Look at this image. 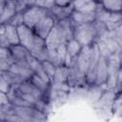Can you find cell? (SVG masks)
Returning a JSON list of instances; mask_svg holds the SVG:
<instances>
[{"label":"cell","mask_w":122,"mask_h":122,"mask_svg":"<svg viewBox=\"0 0 122 122\" xmlns=\"http://www.w3.org/2000/svg\"><path fill=\"white\" fill-rule=\"evenodd\" d=\"M73 39H75L82 47H91L98 41L97 31L93 22L73 28Z\"/></svg>","instance_id":"1"},{"label":"cell","mask_w":122,"mask_h":122,"mask_svg":"<svg viewBox=\"0 0 122 122\" xmlns=\"http://www.w3.org/2000/svg\"><path fill=\"white\" fill-rule=\"evenodd\" d=\"M20 40L18 36L17 28L10 24L1 25L0 27V46L1 48L10 49L11 46L19 45Z\"/></svg>","instance_id":"2"},{"label":"cell","mask_w":122,"mask_h":122,"mask_svg":"<svg viewBox=\"0 0 122 122\" xmlns=\"http://www.w3.org/2000/svg\"><path fill=\"white\" fill-rule=\"evenodd\" d=\"M49 14H51L50 10L39 8L37 6H30L25 11H23L24 25L33 30L36 24Z\"/></svg>","instance_id":"3"},{"label":"cell","mask_w":122,"mask_h":122,"mask_svg":"<svg viewBox=\"0 0 122 122\" xmlns=\"http://www.w3.org/2000/svg\"><path fill=\"white\" fill-rule=\"evenodd\" d=\"M99 60H100V51H99L97 43H95L92 46L91 62H90L89 70H88V72L86 75V82L89 85H94V83H95Z\"/></svg>","instance_id":"4"},{"label":"cell","mask_w":122,"mask_h":122,"mask_svg":"<svg viewBox=\"0 0 122 122\" xmlns=\"http://www.w3.org/2000/svg\"><path fill=\"white\" fill-rule=\"evenodd\" d=\"M56 23L57 21L54 16L52 14H49L36 24V26L33 28V31L37 36L46 40Z\"/></svg>","instance_id":"5"},{"label":"cell","mask_w":122,"mask_h":122,"mask_svg":"<svg viewBox=\"0 0 122 122\" xmlns=\"http://www.w3.org/2000/svg\"><path fill=\"white\" fill-rule=\"evenodd\" d=\"M17 31L20 40V45L24 46L26 49L29 50V51H30L34 46L36 39V34L34 33L33 30L27 27L26 25H22L17 28Z\"/></svg>","instance_id":"6"},{"label":"cell","mask_w":122,"mask_h":122,"mask_svg":"<svg viewBox=\"0 0 122 122\" xmlns=\"http://www.w3.org/2000/svg\"><path fill=\"white\" fill-rule=\"evenodd\" d=\"M15 1H0V23L1 25L8 24L16 14Z\"/></svg>","instance_id":"7"},{"label":"cell","mask_w":122,"mask_h":122,"mask_svg":"<svg viewBox=\"0 0 122 122\" xmlns=\"http://www.w3.org/2000/svg\"><path fill=\"white\" fill-rule=\"evenodd\" d=\"M67 49L66 45L61 46L57 50L49 51V61L51 62L55 67L65 66L67 60Z\"/></svg>","instance_id":"8"},{"label":"cell","mask_w":122,"mask_h":122,"mask_svg":"<svg viewBox=\"0 0 122 122\" xmlns=\"http://www.w3.org/2000/svg\"><path fill=\"white\" fill-rule=\"evenodd\" d=\"M10 71H12L18 75H20L21 77H23L26 81L27 80H30L32 75L34 74V72L30 70L29 64L27 61H18V62H15L14 64L11 65L10 69Z\"/></svg>","instance_id":"9"},{"label":"cell","mask_w":122,"mask_h":122,"mask_svg":"<svg viewBox=\"0 0 122 122\" xmlns=\"http://www.w3.org/2000/svg\"><path fill=\"white\" fill-rule=\"evenodd\" d=\"M71 19L74 26L92 23L95 20V12H80L73 10L71 12Z\"/></svg>","instance_id":"10"},{"label":"cell","mask_w":122,"mask_h":122,"mask_svg":"<svg viewBox=\"0 0 122 122\" xmlns=\"http://www.w3.org/2000/svg\"><path fill=\"white\" fill-rule=\"evenodd\" d=\"M97 5L98 2L91 0H79L72 2L73 10L80 12H95Z\"/></svg>","instance_id":"11"},{"label":"cell","mask_w":122,"mask_h":122,"mask_svg":"<svg viewBox=\"0 0 122 122\" xmlns=\"http://www.w3.org/2000/svg\"><path fill=\"white\" fill-rule=\"evenodd\" d=\"M18 91L22 93H28V94H30L32 96H34L36 99H43L45 98L46 94H44L40 90H38L30 80H27V81H24L18 88ZM46 99V98H45Z\"/></svg>","instance_id":"12"},{"label":"cell","mask_w":122,"mask_h":122,"mask_svg":"<svg viewBox=\"0 0 122 122\" xmlns=\"http://www.w3.org/2000/svg\"><path fill=\"white\" fill-rule=\"evenodd\" d=\"M107 79H108V62H107V59L100 56L98 69H97V75H96V80L94 85L100 86V85L106 84Z\"/></svg>","instance_id":"13"},{"label":"cell","mask_w":122,"mask_h":122,"mask_svg":"<svg viewBox=\"0 0 122 122\" xmlns=\"http://www.w3.org/2000/svg\"><path fill=\"white\" fill-rule=\"evenodd\" d=\"M50 11L54 16L56 21H60V20L71 17V12L73 11V7H72V4L68 7H57L54 5V7Z\"/></svg>","instance_id":"14"},{"label":"cell","mask_w":122,"mask_h":122,"mask_svg":"<svg viewBox=\"0 0 122 122\" xmlns=\"http://www.w3.org/2000/svg\"><path fill=\"white\" fill-rule=\"evenodd\" d=\"M10 52L15 60V62L18 61H27V57L30 54V51L28 49H26L24 46L22 45H15V46H11L10 48Z\"/></svg>","instance_id":"15"},{"label":"cell","mask_w":122,"mask_h":122,"mask_svg":"<svg viewBox=\"0 0 122 122\" xmlns=\"http://www.w3.org/2000/svg\"><path fill=\"white\" fill-rule=\"evenodd\" d=\"M8 83L10 87H19L24 81H26L23 77H21L20 75L12 72V71H1V75Z\"/></svg>","instance_id":"16"},{"label":"cell","mask_w":122,"mask_h":122,"mask_svg":"<svg viewBox=\"0 0 122 122\" xmlns=\"http://www.w3.org/2000/svg\"><path fill=\"white\" fill-rule=\"evenodd\" d=\"M100 41H102L105 45H106V47H107V49L110 51V52L112 53V54H119L121 51H122V49L120 48V46L112 39V38H111L110 36H108V34L106 33L101 39H99ZM98 40V41H99Z\"/></svg>","instance_id":"17"},{"label":"cell","mask_w":122,"mask_h":122,"mask_svg":"<svg viewBox=\"0 0 122 122\" xmlns=\"http://www.w3.org/2000/svg\"><path fill=\"white\" fill-rule=\"evenodd\" d=\"M69 78V68L66 66L56 67L55 74L52 80V83H66L68 84Z\"/></svg>","instance_id":"18"},{"label":"cell","mask_w":122,"mask_h":122,"mask_svg":"<svg viewBox=\"0 0 122 122\" xmlns=\"http://www.w3.org/2000/svg\"><path fill=\"white\" fill-rule=\"evenodd\" d=\"M82 48H83V47H82L75 39H71V40L68 41L67 44H66L67 53H68V55H69L71 59L74 58V57H76V56L80 53Z\"/></svg>","instance_id":"19"},{"label":"cell","mask_w":122,"mask_h":122,"mask_svg":"<svg viewBox=\"0 0 122 122\" xmlns=\"http://www.w3.org/2000/svg\"><path fill=\"white\" fill-rule=\"evenodd\" d=\"M103 8L110 12H122L121 0H107L101 2Z\"/></svg>","instance_id":"20"},{"label":"cell","mask_w":122,"mask_h":122,"mask_svg":"<svg viewBox=\"0 0 122 122\" xmlns=\"http://www.w3.org/2000/svg\"><path fill=\"white\" fill-rule=\"evenodd\" d=\"M30 81L38 90H40L44 94H46V93H48V92H50V89H51V84L47 83L46 81H44L43 79H41L38 75L33 74L32 77L30 79Z\"/></svg>","instance_id":"21"},{"label":"cell","mask_w":122,"mask_h":122,"mask_svg":"<svg viewBox=\"0 0 122 122\" xmlns=\"http://www.w3.org/2000/svg\"><path fill=\"white\" fill-rule=\"evenodd\" d=\"M0 62H5L10 66L15 63V60H14L10 49H8V48L0 49Z\"/></svg>","instance_id":"22"},{"label":"cell","mask_w":122,"mask_h":122,"mask_svg":"<svg viewBox=\"0 0 122 122\" xmlns=\"http://www.w3.org/2000/svg\"><path fill=\"white\" fill-rule=\"evenodd\" d=\"M29 7L30 6H37L39 8L45 9L47 10H51L54 5H55V1H51V0H40V1H28Z\"/></svg>","instance_id":"23"},{"label":"cell","mask_w":122,"mask_h":122,"mask_svg":"<svg viewBox=\"0 0 122 122\" xmlns=\"http://www.w3.org/2000/svg\"><path fill=\"white\" fill-rule=\"evenodd\" d=\"M107 34H108V36L112 38L122 49V25L112 30H109L107 32Z\"/></svg>","instance_id":"24"},{"label":"cell","mask_w":122,"mask_h":122,"mask_svg":"<svg viewBox=\"0 0 122 122\" xmlns=\"http://www.w3.org/2000/svg\"><path fill=\"white\" fill-rule=\"evenodd\" d=\"M112 109V112L115 115L122 116V92L113 100Z\"/></svg>","instance_id":"25"},{"label":"cell","mask_w":122,"mask_h":122,"mask_svg":"<svg viewBox=\"0 0 122 122\" xmlns=\"http://www.w3.org/2000/svg\"><path fill=\"white\" fill-rule=\"evenodd\" d=\"M42 67H43L45 72L50 77V79L51 80V83H52V80H53V77H54V74H55V71H56V67L50 61L42 62Z\"/></svg>","instance_id":"26"},{"label":"cell","mask_w":122,"mask_h":122,"mask_svg":"<svg viewBox=\"0 0 122 122\" xmlns=\"http://www.w3.org/2000/svg\"><path fill=\"white\" fill-rule=\"evenodd\" d=\"M8 24H10L11 26L15 27V28H18L22 25H24V20H23V12H17L14 17L8 23Z\"/></svg>","instance_id":"27"},{"label":"cell","mask_w":122,"mask_h":122,"mask_svg":"<svg viewBox=\"0 0 122 122\" xmlns=\"http://www.w3.org/2000/svg\"><path fill=\"white\" fill-rule=\"evenodd\" d=\"M33 107L34 108H36L38 111H40L41 112H43V113H47V112H48V103H47V101H46V99L45 98H43V99H38L36 102H35V104L33 105Z\"/></svg>","instance_id":"28"},{"label":"cell","mask_w":122,"mask_h":122,"mask_svg":"<svg viewBox=\"0 0 122 122\" xmlns=\"http://www.w3.org/2000/svg\"><path fill=\"white\" fill-rule=\"evenodd\" d=\"M10 88L11 87L9 85V83L2 76H0V92H5V93H9L10 91Z\"/></svg>","instance_id":"29"},{"label":"cell","mask_w":122,"mask_h":122,"mask_svg":"<svg viewBox=\"0 0 122 122\" xmlns=\"http://www.w3.org/2000/svg\"><path fill=\"white\" fill-rule=\"evenodd\" d=\"M10 101L9 98L8 93L1 92H0V106H5V105H10Z\"/></svg>","instance_id":"30"},{"label":"cell","mask_w":122,"mask_h":122,"mask_svg":"<svg viewBox=\"0 0 122 122\" xmlns=\"http://www.w3.org/2000/svg\"><path fill=\"white\" fill-rule=\"evenodd\" d=\"M116 88L122 92V67L119 69L118 73H117V84H116Z\"/></svg>","instance_id":"31"},{"label":"cell","mask_w":122,"mask_h":122,"mask_svg":"<svg viewBox=\"0 0 122 122\" xmlns=\"http://www.w3.org/2000/svg\"><path fill=\"white\" fill-rule=\"evenodd\" d=\"M71 4H72L71 1H64V0L55 1V6H57V7H68V6L71 5Z\"/></svg>","instance_id":"32"},{"label":"cell","mask_w":122,"mask_h":122,"mask_svg":"<svg viewBox=\"0 0 122 122\" xmlns=\"http://www.w3.org/2000/svg\"><path fill=\"white\" fill-rule=\"evenodd\" d=\"M1 122H7V121H1Z\"/></svg>","instance_id":"33"}]
</instances>
